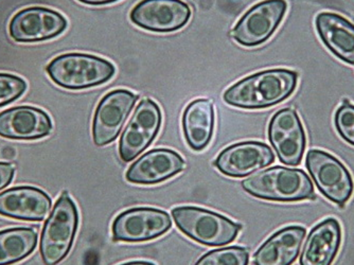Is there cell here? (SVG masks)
Listing matches in <instances>:
<instances>
[{"label": "cell", "instance_id": "obj_15", "mask_svg": "<svg viewBox=\"0 0 354 265\" xmlns=\"http://www.w3.org/2000/svg\"><path fill=\"white\" fill-rule=\"evenodd\" d=\"M50 116L33 107H16L0 113V137L12 140H37L50 135Z\"/></svg>", "mask_w": 354, "mask_h": 265}, {"label": "cell", "instance_id": "obj_18", "mask_svg": "<svg viewBox=\"0 0 354 265\" xmlns=\"http://www.w3.org/2000/svg\"><path fill=\"white\" fill-rule=\"evenodd\" d=\"M339 221L328 218L318 223L308 236L300 256V265H332L342 245Z\"/></svg>", "mask_w": 354, "mask_h": 265}, {"label": "cell", "instance_id": "obj_26", "mask_svg": "<svg viewBox=\"0 0 354 265\" xmlns=\"http://www.w3.org/2000/svg\"><path fill=\"white\" fill-rule=\"evenodd\" d=\"M15 173V165L12 163H0V190L11 184Z\"/></svg>", "mask_w": 354, "mask_h": 265}, {"label": "cell", "instance_id": "obj_7", "mask_svg": "<svg viewBox=\"0 0 354 265\" xmlns=\"http://www.w3.org/2000/svg\"><path fill=\"white\" fill-rule=\"evenodd\" d=\"M171 227L170 215L166 211L137 207L117 215L111 225V234L116 242H148L164 236Z\"/></svg>", "mask_w": 354, "mask_h": 265}, {"label": "cell", "instance_id": "obj_23", "mask_svg": "<svg viewBox=\"0 0 354 265\" xmlns=\"http://www.w3.org/2000/svg\"><path fill=\"white\" fill-rule=\"evenodd\" d=\"M250 252L245 247L230 246L207 253L194 265H248Z\"/></svg>", "mask_w": 354, "mask_h": 265}, {"label": "cell", "instance_id": "obj_16", "mask_svg": "<svg viewBox=\"0 0 354 265\" xmlns=\"http://www.w3.org/2000/svg\"><path fill=\"white\" fill-rule=\"evenodd\" d=\"M53 201L37 187H14L0 193V215L14 220L41 222L50 214Z\"/></svg>", "mask_w": 354, "mask_h": 265}, {"label": "cell", "instance_id": "obj_8", "mask_svg": "<svg viewBox=\"0 0 354 265\" xmlns=\"http://www.w3.org/2000/svg\"><path fill=\"white\" fill-rule=\"evenodd\" d=\"M286 9V0H263L257 3L241 17L232 30V37L245 47L262 45L275 33Z\"/></svg>", "mask_w": 354, "mask_h": 265}, {"label": "cell", "instance_id": "obj_10", "mask_svg": "<svg viewBox=\"0 0 354 265\" xmlns=\"http://www.w3.org/2000/svg\"><path fill=\"white\" fill-rule=\"evenodd\" d=\"M138 98L127 89H115L101 99L93 120L95 145L104 147L116 140Z\"/></svg>", "mask_w": 354, "mask_h": 265}, {"label": "cell", "instance_id": "obj_29", "mask_svg": "<svg viewBox=\"0 0 354 265\" xmlns=\"http://www.w3.org/2000/svg\"><path fill=\"white\" fill-rule=\"evenodd\" d=\"M342 104H343V105L350 104V101L348 100V99H343V102H342Z\"/></svg>", "mask_w": 354, "mask_h": 265}, {"label": "cell", "instance_id": "obj_11", "mask_svg": "<svg viewBox=\"0 0 354 265\" xmlns=\"http://www.w3.org/2000/svg\"><path fill=\"white\" fill-rule=\"evenodd\" d=\"M67 26V19L55 10L26 8L12 17L9 35L17 43H39L59 37Z\"/></svg>", "mask_w": 354, "mask_h": 265}, {"label": "cell", "instance_id": "obj_14", "mask_svg": "<svg viewBox=\"0 0 354 265\" xmlns=\"http://www.w3.org/2000/svg\"><path fill=\"white\" fill-rule=\"evenodd\" d=\"M274 161L275 155L268 145L259 141H244L224 149L214 165L226 176L243 179L266 168Z\"/></svg>", "mask_w": 354, "mask_h": 265}, {"label": "cell", "instance_id": "obj_27", "mask_svg": "<svg viewBox=\"0 0 354 265\" xmlns=\"http://www.w3.org/2000/svg\"><path fill=\"white\" fill-rule=\"evenodd\" d=\"M77 1L88 6H104L116 3V1H119V0H77Z\"/></svg>", "mask_w": 354, "mask_h": 265}, {"label": "cell", "instance_id": "obj_2", "mask_svg": "<svg viewBox=\"0 0 354 265\" xmlns=\"http://www.w3.org/2000/svg\"><path fill=\"white\" fill-rule=\"evenodd\" d=\"M248 194L270 202L295 203L315 200L313 183L300 169L276 165L242 181Z\"/></svg>", "mask_w": 354, "mask_h": 265}, {"label": "cell", "instance_id": "obj_13", "mask_svg": "<svg viewBox=\"0 0 354 265\" xmlns=\"http://www.w3.org/2000/svg\"><path fill=\"white\" fill-rule=\"evenodd\" d=\"M190 17V7L183 0H141L130 14L137 27L157 33L182 29Z\"/></svg>", "mask_w": 354, "mask_h": 265}, {"label": "cell", "instance_id": "obj_19", "mask_svg": "<svg viewBox=\"0 0 354 265\" xmlns=\"http://www.w3.org/2000/svg\"><path fill=\"white\" fill-rule=\"evenodd\" d=\"M307 236L302 226H288L276 231L254 256V265H292L299 257L300 250Z\"/></svg>", "mask_w": 354, "mask_h": 265}, {"label": "cell", "instance_id": "obj_22", "mask_svg": "<svg viewBox=\"0 0 354 265\" xmlns=\"http://www.w3.org/2000/svg\"><path fill=\"white\" fill-rule=\"evenodd\" d=\"M37 245L35 229L17 227L0 231V265L21 262L35 252Z\"/></svg>", "mask_w": 354, "mask_h": 265}, {"label": "cell", "instance_id": "obj_20", "mask_svg": "<svg viewBox=\"0 0 354 265\" xmlns=\"http://www.w3.org/2000/svg\"><path fill=\"white\" fill-rule=\"evenodd\" d=\"M316 30L324 45L341 61L354 65V25L339 14L322 12Z\"/></svg>", "mask_w": 354, "mask_h": 265}, {"label": "cell", "instance_id": "obj_4", "mask_svg": "<svg viewBox=\"0 0 354 265\" xmlns=\"http://www.w3.org/2000/svg\"><path fill=\"white\" fill-rule=\"evenodd\" d=\"M177 228L191 240L206 246H224L238 238L242 225L214 211L196 206L172 209Z\"/></svg>", "mask_w": 354, "mask_h": 265}, {"label": "cell", "instance_id": "obj_25", "mask_svg": "<svg viewBox=\"0 0 354 265\" xmlns=\"http://www.w3.org/2000/svg\"><path fill=\"white\" fill-rule=\"evenodd\" d=\"M334 123L339 136L354 147V105L342 104L336 111Z\"/></svg>", "mask_w": 354, "mask_h": 265}, {"label": "cell", "instance_id": "obj_9", "mask_svg": "<svg viewBox=\"0 0 354 265\" xmlns=\"http://www.w3.org/2000/svg\"><path fill=\"white\" fill-rule=\"evenodd\" d=\"M162 109L155 101L145 99L135 109L119 141V156L123 163L134 161L150 147L162 127Z\"/></svg>", "mask_w": 354, "mask_h": 265}, {"label": "cell", "instance_id": "obj_12", "mask_svg": "<svg viewBox=\"0 0 354 265\" xmlns=\"http://www.w3.org/2000/svg\"><path fill=\"white\" fill-rule=\"evenodd\" d=\"M268 139L278 158L286 165H299L307 147V136L297 111L282 109L268 125Z\"/></svg>", "mask_w": 354, "mask_h": 265}, {"label": "cell", "instance_id": "obj_3", "mask_svg": "<svg viewBox=\"0 0 354 265\" xmlns=\"http://www.w3.org/2000/svg\"><path fill=\"white\" fill-rule=\"evenodd\" d=\"M57 86L83 91L105 84L116 73L114 64L102 57L85 53H66L55 57L46 67Z\"/></svg>", "mask_w": 354, "mask_h": 265}, {"label": "cell", "instance_id": "obj_17", "mask_svg": "<svg viewBox=\"0 0 354 265\" xmlns=\"http://www.w3.org/2000/svg\"><path fill=\"white\" fill-rule=\"evenodd\" d=\"M184 158L169 149H155L143 154L131 165L125 179L132 184L156 185L182 172Z\"/></svg>", "mask_w": 354, "mask_h": 265}, {"label": "cell", "instance_id": "obj_5", "mask_svg": "<svg viewBox=\"0 0 354 265\" xmlns=\"http://www.w3.org/2000/svg\"><path fill=\"white\" fill-rule=\"evenodd\" d=\"M79 227L77 205L64 191L53 206L41 231V259L46 265H57L68 256Z\"/></svg>", "mask_w": 354, "mask_h": 265}, {"label": "cell", "instance_id": "obj_24", "mask_svg": "<svg viewBox=\"0 0 354 265\" xmlns=\"http://www.w3.org/2000/svg\"><path fill=\"white\" fill-rule=\"evenodd\" d=\"M27 91V82L11 73H0V107L17 100Z\"/></svg>", "mask_w": 354, "mask_h": 265}, {"label": "cell", "instance_id": "obj_1", "mask_svg": "<svg viewBox=\"0 0 354 265\" xmlns=\"http://www.w3.org/2000/svg\"><path fill=\"white\" fill-rule=\"evenodd\" d=\"M298 73L288 69H270L248 75L230 86L223 95L230 107L263 109L283 102L295 91Z\"/></svg>", "mask_w": 354, "mask_h": 265}, {"label": "cell", "instance_id": "obj_21", "mask_svg": "<svg viewBox=\"0 0 354 265\" xmlns=\"http://www.w3.org/2000/svg\"><path fill=\"white\" fill-rule=\"evenodd\" d=\"M183 131L192 150H204L214 136V102L209 99H196L189 103L183 113Z\"/></svg>", "mask_w": 354, "mask_h": 265}, {"label": "cell", "instance_id": "obj_6", "mask_svg": "<svg viewBox=\"0 0 354 265\" xmlns=\"http://www.w3.org/2000/svg\"><path fill=\"white\" fill-rule=\"evenodd\" d=\"M306 167L318 190L339 207H344L354 191V181L349 170L341 161L326 151L310 150L306 156Z\"/></svg>", "mask_w": 354, "mask_h": 265}, {"label": "cell", "instance_id": "obj_28", "mask_svg": "<svg viewBox=\"0 0 354 265\" xmlns=\"http://www.w3.org/2000/svg\"><path fill=\"white\" fill-rule=\"evenodd\" d=\"M120 265H155L154 263L148 261H132V262L122 263Z\"/></svg>", "mask_w": 354, "mask_h": 265}]
</instances>
